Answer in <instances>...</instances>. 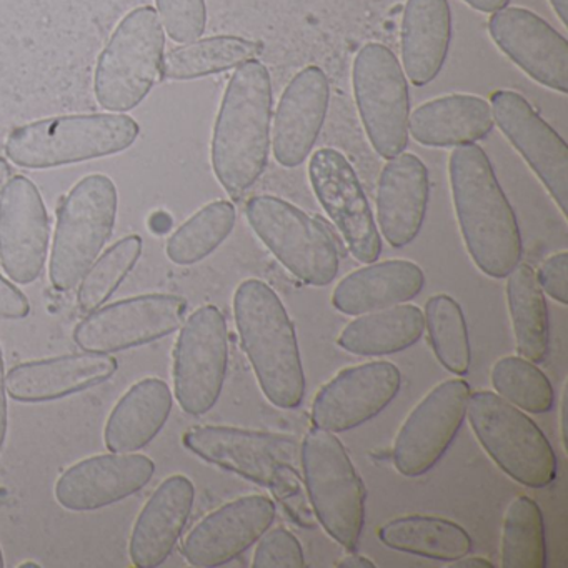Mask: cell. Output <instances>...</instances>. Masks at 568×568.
I'll use <instances>...</instances> for the list:
<instances>
[{
    "label": "cell",
    "mask_w": 568,
    "mask_h": 568,
    "mask_svg": "<svg viewBox=\"0 0 568 568\" xmlns=\"http://www.w3.org/2000/svg\"><path fill=\"white\" fill-rule=\"evenodd\" d=\"M31 312L28 297L0 275V321H21Z\"/></svg>",
    "instance_id": "obj_42"
},
{
    "label": "cell",
    "mask_w": 568,
    "mask_h": 568,
    "mask_svg": "<svg viewBox=\"0 0 568 568\" xmlns=\"http://www.w3.org/2000/svg\"><path fill=\"white\" fill-rule=\"evenodd\" d=\"M547 565L544 515L537 501L518 497L508 505L501 528V567L544 568Z\"/></svg>",
    "instance_id": "obj_35"
},
{
    "label": "cell",
    "mask_w": 568,
    "mask_h": 568,
    "mask_svg": "<svg viewBox=\"0 0 568 568\" xmlns=\"http://www.w3.org/2000/svg\"><path fill=\"white\" fill-rule=\"evenodd\" d=\"M155 464L145 455H95L69 467L55 485V500L71 511H91L138 494L152 480Z\"/></svg>",
    "instance_id": "obj_21"
},
{
    "label": "cell",
    "mask_w": 568,
    "mask_h": 568,
    "mask_svg": "<svg viewBox=\"0 0 568 568\" xmlns=\"http://www.w3.org/2000/svg\"><path fill=\"white\" fill-rule=\"evenodd\" d=\"M425 318L420 308L410 304L394 305L382 311L355 315L338 334V347L354 355L378 357L397 354L420 341Z\"/></svg>",
    "instance_id": "obj_30"
},
{
    "label": "cell",
    "mask_w": 568,
    "mask_h": 568,
    "mask_svg": "<svg viewBox=\"0 0 568 568\" xmlns=\"http://www.w3.org/2000/svg\"><path fill=\"white\" fill-rule=\"evenodd\" d=\"M48 209L34 182L16 175L0 197V264L16 284L38 281L49 251Z\"/></svg>",
    "instance_id": "obj_16"
},
{
    "label": "cell",
    "mask_w": 568,
    "mask_h": 568,
    "mask_svg": "<svg viewBox=\"0 0 568 568\" xmlns=\"http://www.w3.org/2000/svg\"><path fill=\"white\" fill-rule=\"evenodd\" d=\"M159 19L169 38L189 44L204 36L207 26L205 0H155Z\"/></svg>",
    "instance_id": "obj_39"
},
{
    "label": "cell",
    "mask_w": 568,
    "mask_h": 568,
    "mask_svg": "<svg viewBox=\"0 0 568 568\" xmlns=\"http://www.w3.org/2000/svg\"><path fill=\"white\" fill-rule=\"evenodd\" d=\"M550 6L560 19L561 24L568 28V0H550Z\"/></svg>",
    "instance_id": "obj_47"
},
{
    "label": "cell",
    "mask_w": 568,
    "mask_h": 568,
    "mask_svg": "<svg viewBox=\"0 0 568 568\" xmlns=\"http://www.w3.org/2000/svg\"><path fill=\"white\" fill-rule=\"evenodd\" d=\"M229 364V332L215 305L197 308L182 325L174 351V392L185 414H207L221 397Z\"/></svg>",
    "instance_id": "obj_12"
},
{
    "label": "cell",
    "mask_w": 568,
    "mask_h": 568,
    "mask_svg": "<svg viewBox=\"0 0 568 568\" xmlns=\"http://www.w3.org/2000/svg\"><path fill=\"white\" fill-rule=\"evenodd\" d=\"M4 554H2V548H0V568H4Z\"/></svg>",
    "instance_id": "obj_50"
},
{
    "label": "cell",
    "mask_w": 568,
    "mask_h": 568,
    "mask_svg": "<svg viewBox=\"0 0 568 568\" xmlns=\"http://www.w3.org/2000/svg\"><path fill=\"white\" fill-rule=\"evenodd\" d=\"M141 254L142 239L129 235L98 257L82 277L78 294L79 308L91 314L102 307L131 274Z\"/></svg>",
    "instance_id": "obj_38"
},
{
    "label": "cell",
    "mask_w": 568,
    "mask_h": 568,
    "mask_svg": "<svg viewBox=\"0 0 568 568\" xmlns=\"http://www.w3.org/2000/svg\"><path fill=\"white\" fill-rule=\"evenodd\" d=\"M385 547L430 560L455 561L470 554L468 531L447 518L432 515H405L392 518L378 528Z\"/></svg>",
    "instance_id": "obj_31"
},
{
    "label": "cell",
    "mask_w": 568,
    "mask_h": 568,
    "mask_svg": "<svg viewBox=\"0 0 568 568\" xmlns=\"http://www.w3.org/2000/svg\"><path fill=\"white\" fill-rule=\"evenodd\" d=\"M194 500V484L185 475H172L155 488L139 514L129 541L135 567L155 568L171 557L191 517Z\"/></svg>",
    "instance_id": "obj_24"
},
{
    "label": "cell",
    "mask_w": 568,
    "mask_h": 568,
    "mask_svg": "<svg viewBox=\"0 0 568 568\" xmlns=\"http://www.w3.org/2000/svg\"><path fill=\"white\" fill-rule=\"evenodd\" d=\"M424 271L410 261L372 262L338 282L332 305L345 315H362L407 304L420 294Z\"/></svg>",
    "instance_id": "obj_26"
},
{
    "label": "cell",
    "mask_w": 568,
    "mask_h": 568,
    "mask_svg": "<svg viewBox=\"0 0 568 568\" xmlns=\"http://www.w3.org/2000/svg\"><path fill=\"white\" fill-rule=\"evenodd\" d=\"M465 417L488 457L518 484L548 487L557 477V457L538 425L494 392L470 394Z\"/></svg>",
    "instance_id": "obj_8"
},
{
    "label": "cell",
    "mask_w": 568,
    "mask_h": 568,
    "mask_svg": "<svg viewBox=\"0 0 568 568\" xmlns=\"http://www.w3.org/2000/svg\"><path fill=\"white\" fill-rule=\"evenodd\" d=\"M355 102L368 141L381 158L394 159L407 149L410 99L400 62L385 45L372 42L354 61Z\"/></svg>",
    "instance_id": "obj_11"
},
{
    "label": "cell",
    "mask_w": 568,
    "mask_h": 568,
    "mask_svg": "<svg viewBox=\"0 0 568 568\" xmlns=\"http://www.w3.org/2000/svg\"><path fill=\"white\" fill-rule=\"evenodd\" d=\"M245 215L257 237L298 281L325 287L337 277V245L314 217L274 195L252 197Z\"/></svg>",
    "instance_id": "obj_10"
},
{
    "label": "cell",
    "mask_w": 568,
    "mask_h": 568,
    "mask_svg": "<svg viewBox=\"0 0 568 568\" xmlns=\"http://www.w3.org/2000/svg\"><path fill=\"white\" fill-rule=\"evenodd\" d=\"M271 119V74L254 59L232 75L212 138V168L232 199H241L265 171Z\"/></svg>",
    "instance_id": "obj_2"
},
{
    "label": "cell",
    "mask_w": 568,
    "mask_h": 568,
    "mask_svg": "<svg viewBox=\"0 0 568 568\" xmlns=\"http://www.w3.org/2000/svg\"><path fill=\"white\" fill-rule=\"evenodd\" d=\"M261 52V42L235 36L197 39L164 55L162 78L168 81H192L221 74L254 61Z\"/></svg>",
    "instance_id": "obj_33"
},
{
    "label": "cell",
    "mask_w": 568,
    "mask_h": 568,
    "mask_svg": "<svg viewBox=\"0 0 568 568\" xmlns=\"http://www.w3.org/2000/svg\"><path fill=\"white\" fill-rule=\"evenodd\" d=\"M450 568H494V564L488 561L484 557H465L458 558V560L450 561L448 564Z\"/></svg>",
    "instance_id": "obj_46"
},
{
    "label": "cell",
    "mask_w": 568,
    "mask_h": 568,
    "mask_svg": "<svg viewBox=\"0 0 568 568\" xmlns=\"http://www.w3.org/2000/svg\"><path fill=\"white\" fill-rule=\"evenodd\" d=\"M305 565L301 541L285 527L265 530L257 540L252 567L254 568H302Z\"/></svg>",
    "instance_id": "obj_40"
},
{
    "label": "cell",
    "mask_w": 568,
    "mask_h": 568,
    "mask_svg": "<svg viewBox=\"0 0 568 568\" xmlns=\"http://www.w3.org/2000/svg\"><path fill=\"white\" fill-rule=\"evenodd\" d=\"M424 318L438 362L452 374H467L471 364V348L460 305L448 295H434L425 304Z\"/></svg>",
    "instance_id": "obj_36"
},
{
    "label": "cell",
    "mask_w": 568,
    "mask_h": 568,
    "mask_svg": "<svg viewBox=\"0 0 568 568\" xmlns=\"http://www.w3.org/2000/svg\"><path fill=\"white\" fill-rule=\"evenodd\" d=\"M119 364L111 354L61 355L26 362L6 374L8 395L22 404L59 400L108 382Z\"/></svg>",
    "instance_id": "obj_23"
},
{
    "label": "cell",
    "mask_w": 568,
    "mask_h": 568,
    "mask_svg": "<svg viewBox=\"0 0 568 568\" xmlns=\"http://www.w3.org/2000/svg\"><path fill=\"white\" fill-rule=\"evenodd\" d=\"M171 388L161 378H144L132 385L112 408L104 442L114 454H135L148 447L164 428L172 412Z\"/></svg>",
    "instance_id": "obj_29"
},
{
    "label": "cell",
    "mask_w": 568,
    "mask_h": 568,
    "mask_svg": "<svg viewBox=\"0 0 568 568\" xmlns=\"http://www.w3.org/2000/svg\"><path fill=\"white\" fill-rule=\"evenodd\" d=\"M187 301L178 295L151 294L125 298L91 312L75 327L82 352L115 354L168 337L181 328Z\"/></svg>",
    "instance_id": "obj_13"
},
{
    "label": "cell",
    "mask_w": 568,
    "mask_h": 568,
    "mask_svg": "<svg viewBox=\"0 0 568 568\" xmlns=\"http://www.w3.org/2000/svg\"><path fill=\"white\" fill-rule=\"evenodd\" d=\"M448 172L458 227L471 261L488 277H507L520 264V229L490 159L477 144L458 145Z\"/></svg>",
    "instance_id": "obj_1"
},
{
    "label": "cell",
    "mask_w": 568,
    "mask_h": 568,
    "mask_svg": "<svg viewBox=\"0 0 568 568\" xmlns=\"http://www.w3.org/2000/svg\"><path fill=\"white\" fill-rule=\"evenodd\" d=\"M235 217L231 202L215 201L205 205L171 235L165 254L178 265L204 261L231 235Z\"/></svg>",
    "instance_id": "obj_34"
},
{
    "label": "cell",
    "mask_w": 568,
    "mask_h": 568,
    "mask_svg": "<svg viewBox=\"0 0 568 568\" xmlns=\"http://www.w3.org/2000/svg\"><path fill=\"white\" fill-rule=\"evenodd\" d=\"M490 108L495 124L540 179L561 214L567 215L568 148L564 139L517 92H494Z\"/></svg>",
    "instance_id": "obj_18"
},
{
    "label": "cell",
    "mask_w": 568,
    "mask_h": 568,
    "mask_svg": "<svg viewBox=\"0 0 568 568\" xmlns=\"http://www.w3.org/2000/svg\"><path fill=\"white\" fill-rule=\"evenodd\" d=\"M487 101L477 95L455 94L418 105L408 118L412 138L427 148L475 144L494 129Z\"/></svg>",
    "instance_id": "obj_28"
},
{
    "label": "cell",
    "mask_w": 568,
    "mask_h": 568,
    "mask_svg": "<svg viewBox=\"0 0 568 568\" xmlns=\"http://www.w3.org/2000/svg\"><path fill=\"white\" fill-rule=\"evenodd\" d=\"M337 567L344 568H375L377 565L371 560L368 557H364V555L357 554V551L352 550L348 551V555H345L344 558H341Z\"/></svg>",
    "instance_id": "obj_45"
},
{
    "label": "cell",
    "mask_w": 568,
    "mask_h": 568,
    "mask_svg": "<svg viewBox=\"0 0 568 568\" xmlns=\"http://www.w3.org/2000/svg\"><path fill=\"white\" fill-rule=\"evenodd\" d=\"M452 41L448 0H407L402 19V64L417 88L430 84L447 61Z\"/></svg>",
    "instance_id": "obj_27"
},
{
    "label": "cell",
    "mask_w": 568,
    "mask_h": 568,
    "mask_svg": "<svg viewBox=\"0 0 568 568\" xmlns=\"http://www.w3.org/2000/svg\"><path fill=\"white\" fill-rule=\"evenodd\" d=\"M308 179L315 197L341 231L351 254L362 264L377 261L382 252L381 232L351 162L337 149H318L308 164Z\"/></svg>",
    "instance_id": "obj_15"
},
{
    "label": "cell",
    "mask_w": 568,
    "mask_h": 568,
    "mask_svg": "<svg viewBox=\"0 0 568 568\" xmlns=\"http://www.w3.org/2000/svg\"><path fill=\"white\" fill-rule=\"evenodd\" d=\"M234 317L265 397L281 408L301 405L305 375L297 335L274 288L257 278L242 282L234 295Z\"/></svg>",
    "instance_id": "obj_3"
},
{
    "label": "cell",
    "mask_w": 568,
    "mask_h": 568,
    "mask_svg": "<svg viewBox=\"0 0 568 568\" xmlns=\"http://www.w3.org/2000/svg\"><path fill=\"white\" fill-rule=\"evenodd\" d=\"M507 277L508 312L518 354L534 364H540L547 357L550 344L544 291L538 284L537 274L528 264H518Z\"/></svg>",
    "instance_id": "obj_32"
},
{
    "label": "cell",
    "mask_w": 568,
    "mask_h": 568,
    "mask_svg": "<svg viewBox=\"0 0 568 568\" xmlns=\"http://www.w3.org/2000/svg\"><path fill=\"white\" fill-rule=\"evenodd\" d=\"M12 178V169L11 165L8 164L6 159L0 158V197L4 194L6 185L11 181Z\"/></svg>",
    "instance_id": "obj_48"
},
{
    "label": "cell",
    "mask_w": 568,
    "mask_h": 568,
    "mask_svg": "<svg viewBox=\"0 0 568 568\" xmlns=\"http://www.w3.org/2000/svg\"><path fill=\"white\" fill-rule=\"evenodd\" d=\"M182 442L202 460L272 488L287 508L302 511L295 505L302 491L295 470L301 445L294 437L227 425H204L185 432Z\"/></svg>",
    "instance_id": "obj_6"
},
{
    "label": "cell",
    "mask_w": 568,
    "mask_h": 568,
    "mask_svg": "<svg viewBox=\"0 0 568 568\" xmlns=\"http://www.w3.org/2000/svg\"><path fill=\"white\" fill-rule=\"evenodd\" d=\"M497 395L528 414H547L554 407V388L547 375L524 357H501L491 367Z\"/></svg>",
    "instance_id": "obj_37"
},
{
    "label": "cell",
    "mask_w": 568,
    "mask_h": 568,
    "mask_svg": "<svg viewBox=\"0 0 568 568\" xmlns=\"http://www.w3.org/2000/svg\"><path fill=\"white\" fill-rule=\"evenodd\" d=\"M428 171L414 154L388 159L378 179L377 219L385 241L395 248L412 244L424 225Z\"/></svg>",
    "instance_id": "obj_25"
},
{
    "label": "cell",
    "mask_w": 568,
    "mask_h": 568,
    "mask_svg": "<svg viewBox=\"0 0 568 568\" xmlns=\"http://www.w3.org/2000/svg\"><path fill=\"white\" fill-rule=\"evenodd\" d=\"M298 460L318 524L345 550H355L364 530L367 491L344 445L332 432L312 427Z\"/></svg>",
    "instance_id": "obj_5"
},
{
    "label": "cell",
    "mask_w": 568,
    "mask_h": 568,
    "mask_svg": "<svg viewBox=\"0 0 568 568\" xmlns=\"http://www.w3.org/2000/svg\"><path fill=\"white\" fill-rule=\"evenodd\" d=\"M165 34L158 12L139 8L122 19L99 58L94 92L104 111L138 108L162 75Z\"/></svg>",
    "instance_id": "obj_7"
},
{
    "label": "cell",
    "mask_w": 568,
    "mask_h": 568,
    "mask_svg": "<svg viewBox=\"0 0 568 568\" xmlns=\"http://www.w3.org/2000/svg\"><path fill=\"white\" fill-rule=\"evenodd\" d=\"M275 504L265 495L235 498L202 518L185 537L182 555L197 568L221 567L244 554L271 528Z\"/></svg>",
    "instance_id": "obj_20"
},
{
    "label": "cell",
    "mask_w": 568,
    "mask_h": 568,
    "mask_svg": "<svg viewBox=\"0 0 568 568\" xmlns=\"http://www.w3.org/2000/svg\"><path fill=\"white\" fill-rule=\"evenodd\" d=\"M118 217V189L108 175L92 174L72 187L59 209L49 277L71 291L98 261Z\"/></svg>",
    "instance_id": "obj_9"
},
{
    "label": "cell",
    "mask_w": 568,
    "mask_h": 568,
    "mask_svg": "<svg viewBox=\"0 0 568 568\" xmlns=\"http://www.w3.org/2000/svg\"><path fill=\"white\" fill-rule=\"evenodd\" d=\"M134 119L124 114L64 115L14 129L6 142L9 161L24 169H52L119 154L138 141Z\"/></svg>",
    "instance_id": "obj_4"
},
{
    "label": "cell",
    "mask_w": 568,
    "mask_h": 568,
    "mask_svg": "<svg viewBox=\"0 0 568 568\" xmlns=\"http://www.w3.org/2000/svg\"><path fill=\"white\" fill-rule=\"evenodd\" d=\"M567 271H568V254L567 252H558V254L550 255L547 261L541 264L540 271L537 274L538 284L541 291L554 298L560 305H567L568 288H567Z\"/></svg>",
    "instance_id": "obj_41"
},
{
    "label": "cell",
    "mask_w": 568,
    "mask_h": 568,
    "mask_svg": "<svg viewBox=\"0 0 568 568\" xmlns=\"http://www.w3.org/2000/svg\"><path fill=\"white\" fill-rule=\"evenodd\" d=\"M29 567H34V568H39L41 567V565L39 564H34V561H26V564H22L21 565V568H29Z\"/></svg>",
    "instance_id": "obj_49"
},
{
    "label": "cell",
    "mask_w": 568,
    "mask_h": 568,
    "mask_svg": "<svg viewBox=\"0 0 568 568\" xmlns=\"http://www.w3.org/2000/svg\"><path fill=\"white\" fill-rule=\"evenodd\" d=\"M331 85L321 68L308 65L285 88L275 112L274 155L282 168H298L311 154L327 118Z\"/></svg>",
    "instance_id": "obj_22"
},
{
    "label": "cell",
    "mask_w": 568,
    "mask_h": 568,
    "mask_svg": "<svg viewBox=\"0 0 568 568\" xmlns=\"http://www.w3.org/2000/svg\"><path fill=\"white\" fill-rule=\"evenodd\" d=\"M475 11L484 12V14H494L500 9L507 8L510 0H464Z\"/></svg>",
    "instance_id": "obj_44"
},
{
    "label": "cell",
    "mask_w": 568,
    "mask_h": 568,
    "mask_svg": "<svg viewBox=\"0 0 568 568\" xmlns=\"http://www.w3.org/2000/svg\"><path fill=\"white\" fill-rule=\"evenodd\" d=\"M488 32L497 48L535 82L567 94L568 42L548 22L524 8L491 14Z\"/></svg>",
    "instance_id": "obj_19"
},
{
    "label": "cell",
    "mask_w": 568,
    "mask_h": 568,
    "mask_svg": "<svg viewBox=\"0 0 568 568\" xmlns=\"http://www.w3.org/2000/svg\"><path fill=\"white\" fill-rule=\"evenodd\" d=\"M8 435V387H6L4 357L0 351V450Z\"/></svg>",
    "instance_id": "obj_43"
},
{
    "label": "cell",
    "mask_w": 568,
    "mask_h": 568,
    "mask_svg": "<svg viewBox=\"0 0 568 568\" xmlns=\"http://www.w3.org/2000/svg\"><path fill=\"white\" fill-rule=\"evenodd\" d=\"M400 384V371L390 362L344 368L315 395L312 424L332 434L361 427L397 397Z\"/></svg>",
    "instance_id": "obj_17"
},
{
    "label": "cell",
    "mask_w": 568,
    "mask_h": 568,
    "mask_svg": "<svg viewBox=\"0 0 568 568\" xmlns=\"http://www.w3.org/2000/svg\"><path fill=\"white\" fill-rule=\"evenodd\" d=\"M470 394L467 382L448 378L415 405L392 448V462L398 474L420 477L435 467L464 424Z\"/></svg>",
    "instance_id": "obj_14"
}]
</instances>
